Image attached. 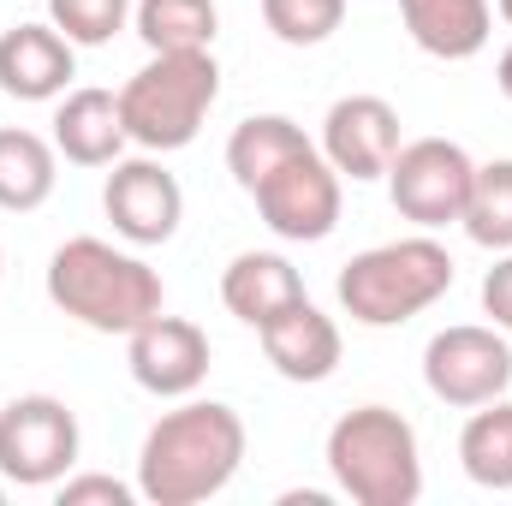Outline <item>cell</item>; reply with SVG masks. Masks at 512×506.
I'll use <instances>...</instances> for the list:
<instances>
[{"instance_id": "6da1fadb", "label": "cell", "mask_w": 512, "mask_h": 506, "mask_svg": "<svg viewBox=\"0 0 512 506\" xmlns=\"http://www.w3.org/2000/svg\"><path fill=\"white\" fill-rule=\"evenodd\" d=\"M245 465V417L227 399H179L137 447V495L149 506H197Z\"/></svg>"}, {"instance_id": "7a4b0ae2", "label": "cell", "mask_w": 512, "mask_h": 506, "mask_svg": "<svg viewBox=\"0 0 512 506\" xmlns=\"http://www.w3.org/2000/svg\"><path fill=\"white\" fill-rule=\"evenodd\" d=\"M48 304L90 334H120L143 328L155 310H167V286L143 256L120 251L108 239H66L48 256Z\"/></svg>"}, {"instance_id": "3957f363", "label": "cell", "mask_w": 512, "mask_h": 506, "mask_svg": "<svg viewBox=\"0 0 512 506\" xmlns=\"http://www.w3.org/2000/svg\"><path fill=\"white\" fill-rule=\"evenodd\" d=\"M328 477L358 506H417L423 495V447L417 429L393 405H358L328 429Z\"/></svg>"}, {"instance_id": "277c9868", "label": "cell", "mask_w": 512, "mask_h": 506, "mask_svg": "<svg viewBox=\"0 0 512 506\" xmlns=\"http://www.w3.org/2000/svg\"><path fill=\"white\" fill-rule=\"evenodd\" d=\"M221 102V66L215 48L197 54H149L126 84H120V120L126 137L149 155H173L185 143H197V131L209 126Z\"/></svg>"}, {"instance_id": "5b68a950", "label": "cell", "mask_w": 512, "mask_h": 506, "mask_svg": "<svg viewBox=\"0 0 512 506\" xmlns=\"http://www.w3.org/2000/svg\"><path fill=\"white\" fill-rule=\"evenodd\" d=\"M334 292H340V310L358 328H399V322L423 316L429 304H441L453 292V256L429 233L370 245L340 268Z\"/></svg>"}, {"instance_id": "8992f818", "label": "cell", "mask_w": 512, "mask_h": 506, "mask_svg": "<svg viewBox=\"0 0 512 506\" xmlns=\"http://www.w3.org/2000/svg\"><path fill=\"white\" fill-rule=\"evenodd\" d=\"M78 417L54 393H18L0 405V477L12 489H54L78 465Z\"/></svg>"}, {"instance_id": "52a82bcc", "label": "cell", "mask_w": 512, "mask_h": 506, "mask_svg": "<svg viewBox=\"0 0 512 506\" xmlns=\"http://www.w3.org/2000/svg\"><path fill=\"white\" fill-rule=\"evenodd\" d=\"M471 179H477V161L465 155V143L411 137V143H399V155L387 167V197L417 233H435V227H453L465 215Z\"/></svg>"}, {"instance_id": "ba28073f", "label": "cell", "mask_w": 512, "mask_h": 506, "mask_svg": "<svg viewBox=\"0 0 512 506\" xmlns=\"http://www.w3.org/2000/svg\"><path fill=\"white\" fill-rule=\"evenodd\" d=\"M340 185L346 179L328 167V155L322 149H304V155H292L286 167H274L256 185L251 203L274 239H286V245H322L340 227V203H346Z\"/></svg>"}, {"instance_id": "9c48e42d", "label": "cell", "mask_w": 512, "mask_h": 506, "mask_svg": "<svg viewBox=\"0 0 512 506\" xmlns=\"http://www.w3.org/2000/svg\"><path fill=\"white\" fill-rule=\"evenodd\" d=\"M423 381L441 405L453 411H477L489 399H501L512 387V346L495 322H459L441 328L423 346Z\"/></svg>"}, {"instance_id": "30bf717a", "label": "cell", "mask_w": 512, "mask_h": 506, "mask_svg": "<svg viewBox=\"0 0 512 506\" xmlns=\"http://www.w3.org/2000/svg\"><path fill=\"white\" fill-rule=\"evenodd\" d=\"M209 364H215V346L191 316L155 310L143 328L126 334V370L155 399H191L209 381Z\"/></svg>"}, {"instance_id": "8fae6325", "label": "cell", "mask_w": 512, "mask_h": 506, "mask_svg": "<svg viewBox=\"0 0 512 506\" xmlns=\"http://www.w3.org/2000/svg\"><path fill=\"white\" fill-rule=\"evenodd\" d=\"M102 215L114 221V233L137 245V251H149V245H167L173 233H179V221H185V191H179V179L143 149V155H131V161H114V173H108V185H102Z\"/></svg>"}, {"instance_id": "7c38bea8", "label": "cell", "mask_w": 512, "mask_h": 506, "mask_svg": "<svg viewBox=\"0 0 512 506\" xmlns=\"http://www.w3.org/2000/svg\"><path fill=\"white\" fill-rule=\"evenodd\" d=\"M399 108L387 96H340L328 114H322V155L340 179L352 185H370V179H387L393 155H399Z\"/></svg>"}, {"instance_id": "4fadbf2b", "label": "cell", "mask_w": 512, "mask_h": 506, "mask_svg": "<svg viewBox=\"0 0 512 506\" xmlns=\"http://www.w3.org/2000/svg\"><path fill=\"white\" fill-rule=\"evenodd\" d=\"M78 78V48L42 18V24H12L0 36V90L12 102H60Z\"/></svg>"}, {"instance_id": "5bb4252c", "label": "cell", "mask_w": 512, "mask_h": 506, "mask_svg": "<svg viewBox=\"0 0 512 506\" xmlns=\"http://www.w3.org/2000/svg\"><path fill=\"white\" fill-rule=\"evenodd\" d=\"M262 340V358L274 364L280 381H298V387H316L340 370V328L334 316H322L310 298H298L292 310H280L274 322L256 328Z\"/></svg>"}, {"instance_id": "9a60e30c", "label": "cell", "mask_w": 512, "mask_h": 506, "mask_svg": "<svg viewBox=\"0 0 512 506\" xmlns=\"http://www.w3.org/2000/svg\"><path fill=\"white\" fill-rule=\"evenodd\" d=\"M126 120H120V96L114 90H66L54 108V149L72 167H114L126 155Z\"/></svg>"}, {"instance_id": "2e32d148", "label": "cell", "mask_w": 512, "mask_h": 506, "mask_svg": "<svg viewBox=\"0 0 512 506\" xmlns=\"http://www.w3.org/2000/svg\"><path fill=\"white\" fill-rule=\"evenodd\" d=\"M298 298H310V292H304V274H298L280 251H239L221 268V304H227L245 328L274 322V316L292 310Z\"/></svg>"}, {"instance_id": "e0dca14e", "label": "cell", "mask_w": 512, "mask_h": 506, "mask_svg": "<svg viewBox=\"0 0 512 506\" xmlns=\"http://www.w3.org/2000/svg\"><path fill=\"white\" fill-rule=\"evenodd\" d=\"M399 24L435 60H477L489 48L495 6L489 0H399Z\"/></svg>"}, {"instance_id": "ac0fdd59", "label": "cell", "mask_w": 512, "mask_h": 506, "mask_svg": "<svg viewBox=\"0 0 512 506\" xmlns=\"http://www.w3.org/2000/svg\"><path fill=\"white\" fill-rule=\"evenodd\" d=\"M60 185V149L54 137H36L24 126L0 131V209L6 215H30L54 197Z\"/></svg>"}, {"instance_id": "d6986e66", "label": "cell", "mask_w": 512, "mask_h": 506, "mask_svg": "<svg viewBox=\"0 0 512 506\" xmlns=\"http://www.w3.org/2000/svg\"><path fill=\"white\" fill-rule=\"evenodd\" d=\"M304 149H316V143L304 137L298 120H286V114H251V120H239L233 137H227V173H233V185L251 197L274 167H286V161L304 155Z\"/></svg>"}, {"instance_id": "ffe728a7", "label": "cell", "mask_w": 512, "mask_h": 506, "mask_svg": "<svg viewBox=\"0 0 512 506\" xmlns=\"http://www.w3.org/2000/svg\"><path fill=\"white\" fill-rule=\"evenodd\" d=\"M131 30L143 36L149 54H197V48H215L221 6L215 0H137Z\"/></svg>"}, {"instance_id": "44dd1931", "label": "cell", "mask_w": 512, "mask_h": 506, "mask_svg": "<svg viewBox=\"0 0 512 506\" xmlns=\"http://www.w3.org/2000/svg\"><path fill=\"white\" fill-rule=\"evenodd\" d=\"M459 465L477 489H495L507 495L512 489V399H489L471 411V423L459 429Z\"/></svg>"}, {"instance_id": "7402d4cb", "label": "cell", "mask_w": 512, "mask_h": 506, "mask_svg": "<svg viewBox=\"0 0 512 506\" xmlns=\"http://www.w3.org/2000/svg\"><path fill=\"white\" fill-rule=\"evenodd\" d=\"M459 227H465V239H471V245H483V251H495V256L512 251V155L477 167Z\"/></svg>"}, {"instance_id": "603a6c76", "label": "cell", "mask_w": 512, "mask_h": 506, "mask_svg": "<svg viewBox=\"0 0 512 506\" xmlns=\"http://www.w3.org/2000/svg\"><path fill=\"white\" fill-rule=\"evenodd\" d=\"M262 24L286 48H316L346 24V0H262Z\"/></svg>"}, {"instance_id": "cb8c5ba5", "label": "cell", "mask_w": 512, "mask_h": 506, "mask_svg": "<svg viewBox=\"0 0 512 506\" xmlns=\"http://www.w3.org/2000/svg\"><path fill=\"white\" fill-rule=\"evenodd\" d=\"M137 0H48V24L72 42V48H102L126 30Z\"/></svg>"}, {"instance_id": "d4e9b609", "label": "cell", "mask_w": 512, "mask_h": 506, "mask_svg": "<svg viewBox=\"0 0 512 506\" xmlns=\"http://www.w3.org/2000/svg\"><path fill=\"white\" fill-rule=\"evenodd\" d=\"M54 495H60V506H131L143 501L131 483H120V477H108V471H84V477H60L54 483Z\"/></svg>"}, {"instance_id": "484cf974", "label": "cell", "mask_w": 512, "mask_h": 506, "mask_svg": "<svg viewBox=\"0 0 512 506\" xmlns=\"http://www.w3.org/2000/svg\"><path fill=\"white\" fill-rule=\"evenodd\" d=\"M483 316L501 334H512V251H501V262L483 274Z\"/></svg>"}, {"instance_id": "4316f807", "label": "cell", "mask_w": 512, "mask_h": 506, "mask_svg": "<svg viewBox=\"0 0 512 506\" xmlns=\"http://www.w3.org/2000/svg\"><path fill=\"white\" fill-rule=\"evenodd\" d=\"M495 90H501V96L512 102V42L501 48V60H495Z\"/></svg>"}, {"instance_id": "83f0119b", "label": "cell", "mask_w": 512, "mask_h": 506, "mask_svg": "<svg viewBox=\"0 0 512 506\" xmlns=\"http://www.w3.org/2000/svg\"><path fill=\"white\" fill-rule=\"evenodd\" d=\"M495 12H501V18L512 24V0H495Z\"/></svg>"}, {"instance_id": "f1b7e54d", "label": "cell", "mask_w": 512, "mask_h": 506, "mask_svg": "<svg viewBox=\"0 0 512 506\" xmlns=\"http://www.w3.org/2000/svg\"><path fill=\"white\" fill-rule=\"evenodd\" d=\"M0 501H6V477H0Z\"/></svg>"}, {"instance_id": "f546056e", "label": "cell", "mask_w": 512, "mask_h": 506, "mask_svg": "<svg viewBox=\"0 0 512 506\" xmlns=\"http://www.w3.org/2000/svg\"><path fill=\"white\" fill-rule=\"evenodd\" d=\"M0 268H6V256H0Z\"/></svg>"}]
</instances>
